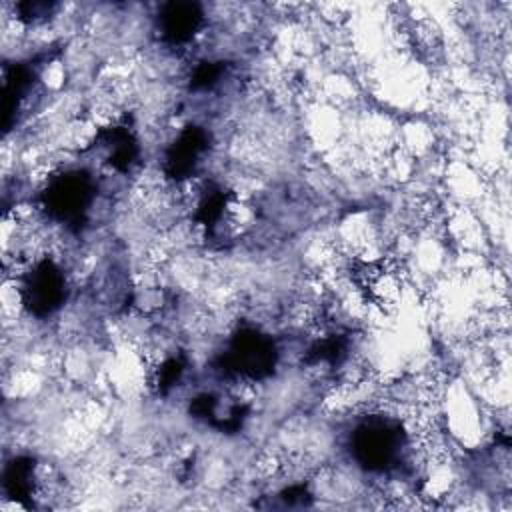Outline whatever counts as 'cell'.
<instances>
[{
  "mask_svg": "<svg viewBox=\"0 0 512 512\" xmlns=\"http://www.w3.org/2000/svg\"><path fill=\"white\" fill-rule=\"evenodd\" d=\"M400 446V426L384 416L368 418L352 434V454L356 462L372 472H382L394 466L400 458Z\"/></svg>",
  "mask_w": 512,
  "mask_h": 512,
  "instance_id": "cell-1",
  "label": "cell"
},
{
  "mask_svg": "<svg viewBox=\"0 0 512 512\" xmlns=\"http://www.w3.org/2000/svg\"><path fill=\"white\" fill-rule=\"evenodd\" d=\"M222 362L228 374L262 378L274 368L276 350L274 344L256 330H242L234 336L230 350Z\"/></svg>",
  "mask_w": 512,
  "mask_h": 512,
  "instance_id": "cell-2",
  "label": "cell"
},
{
  "mask_svg": "<svg viewBox=\"0 0 512 512\" xmlns=\"http://www.w3.org/2000/svg\"><path fill=\"white\" fill-rule=\"evenodd\" d=\"M24 306L36 316L52 314L66 296V280L52 260H40L26 274L20 288Z\"/></svg>",
  "mask_w": 512,
  "mask_h": 512,
  "instance_id": "cell-3",
  "label": "cell"
},
{
  "mask_svg": "<svg viewBox=\"0 0 512 512\" xmlns=\"http://www.w3.org/2000/svg\"><path fill=\"white\" fill-rule=\"evenodd\" d=\"M92 198V184L86 174L68 172L54 178L44 194V208L62 222H78Z\"/></svg>",
  "mask_w": 512,
  "mask_h": 512,
  "instance_id": "cell-4",
  "label": "cell"
},
{
  "mask_svg": "<svg viewBox=\"0 0 512 512\" xmlns=\"http://www.w3.org/2000/svg\"><path fill=\"white\" fill-rule=\"evenodd\" d=\"M206 146H208V134L202 128H196V126L186 128L168 150V156H166L168 176L174 180L188 178L200 154L206 150Z\"/></svg>",
  "mask_w": 512,
  "mask_h": 512,
  "instance_id": "cell-5",
  "label": "cell"
},
{
  "mask_svg": "<svg viewBox=\"0 0 512 512\" xmlns=\"http://www.w3.org/2000/svg\"><path fill=\"white\" fill-rule=\"evenodd\" d=\"M202 24V10L194 2H170L160 12V28L164 40L182 44L190 40Z\"/></svg>",
  "mask_w": 512,
  "mask_h": 512,
  "instance_id": "cell-6",
  "label": "cell"
}]
</instances>
